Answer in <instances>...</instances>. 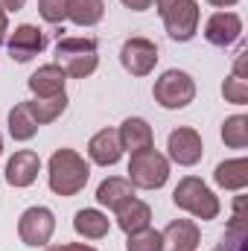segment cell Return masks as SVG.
Instances as JSON below:
<instances>
[{"instance_id": "6da1fadb", "label": "cell", "mask_w": 248, "mask_h": 251, "mask_svg": "<svg viewBox=\"0 0 248 251\" xmlns=\"http://www.w3.org/2000/svg\"><path fill=\"white\" fill-rule=\"evenodd\" d=\"M88 164L73 152V149H59L50 158V187L59 196H73L88 184Z\"/></svg>"}, {"instance_id": "7a4b0ae2", "label": "cell", "mask_w": 248, "mask_h": 251, "mask_svg": "<svg viewBox=\"0 0 248 251\" xmlns=\"http://www.w3.org/2000/svg\"><path fill=\"white\" fill-rule=\"evenodd\" d=\"M173 201H175L181 210L193 213L196 219H216V213H219V199L210 193V187H207L204 181H198V178H193V176H187L184 181L175 187Z\"/></svg>"}, {"instance_id": "3957f363", "label": "cell", "mask_w": 248, "mask_h": 251, "mask_svg": "<svg viewBox=\"0 0 248 251\" xmlns=\"http://www.w3.org/2000/svg\"><path fill=\"white\" fill-rule=\"evenodd\" d=\"M167 178H170V164H167V158L161 152L143 149V152L131 155V161H128V181L134 187L158 190V187H164Z\"/></svg>"}, {"instance_id": "277c9868", "label": "cell", "mask_w": 248, "mask_h": 251, "mask_svg": "<svg viewBox=\"0 0 248 251\" xmlns=\"http://www.w3.org/2000/svg\"><path fill=\"white\" fill-rule=\"evenodd\" d=\"M59 67L70 76H88L97 70V44L88 38H64L56 47Z\"/></svg>"}, {"instance_id": "5b68a950", "label": "cell", "mask_w": 248, "mask_h": 251, "mask_svg": "<svg viewBox=\"0 0 248 251\" xmlns=\"http://www.w3.org/2000/svg\"><path fill=\"white\" fill-rule=\"evenodd\" d=\"M193 97H196V85L184 70H167L155 82V100L164 108H184L187 102H193Z\"/></svg>"}, {"instance_id": "8992f818", "label": "cell", "mask_w": 248, "mask_h": 251, "mask_svg": "<svg viewBox=\"0 0 248 251\" xmlns=\"http://www.w3.org/2000/svg\"><path fill=\"white\" fill-rule=\"evenodd\" d=\"M164 26L170 32V38L175 41H190L198 29V6L196 0H178L173 6H167L164 12Z\"/></svg>"}, {"instance_id": "52a82bcc", "label": "cell", "mask_w": 248, "mask_h": 251, "mask_svg": "<svg viewBox=\"0 0 248 251\" xmlns=\"http://www.w3.org/2000/svg\"><path fill=\"white\" fill-rule=\"evenodd\" d=\"M53 228H56V219L47 207H29L21 213V222H18V234L26 246H47V240L53 237Z\"/></svg>"}, {"instance_id": "ba28073f", "label": "cell", "mask_w": 248, "mask_h": 251, "mask_svg": "<svg viewBox=\"0 0 248 251\" xmlns=\"http://www.w3.org/2000/svg\"><path fill=\"white\" fill-rule=\"evenodd\" d=\"M120 59L131 76H146L158 62V47L146 38H128L120 50Z\"/></svg>"}, {"instance_id": "9c48e42d", "label": "cell", "mask_w": 248, "mask_h": 251, "mask_svg": "<svg viewBox=\"0 0 248 251\" xmlns=\"http://www.w3.org/2000/svg\"><path fill=\"white\" fill-rule=\"evenodd\" d=\"M240 32H243V21H240V15H234V12H216V15H210V21L204 24V38H207L210 44H216V47L234 44V41L240 38Z\"/></svg>"}, {"instance_id": "30bf717a", "label": "cell", "mask_w": 248, "mask_h": 251, "mask_svg": "<svg viewBox=\"0 0 248 251\" xmlns=\"http://www.w3.org/2000/svg\"><path fill=\"white\" fill-rule=\"evenodd\" d=\"M167 149H170V158H173L175 164H181V167H193V164L201 158V152H204L201 137H198V131H193V128H178V131H173Z\"/></svg>"}, {"instance_id": "8fae6325", "label": "cell", "mask_w": 248, "mask_h": 251, "mask_svg": "<svg viewBox=\"0 0 248 251\" xmlns=\"http://www.w3.org/2000/svg\"><path fill=\"white\" fill-rule=\"evenodd\" d=\"M198 228L190 219H175L161 231V251H196Z\"/></svg>"}, {"instance_id": "7c38bea8", "label": "cell", "mask_w": 248, "mask_h": 251, "mask_svg": "<svg viewBox=\"0 0 248 251\" xmlns=\"http://www.w3.org/2000/svg\"><path fill=\"white\" fill-rule=\"evenodd\" d=\"M88 155L94 164H102V167H111L120 161L123 155V143H120V131L117 128H102L91 137L88 143Z\"/></svg>"}, {"instance_id": "4fadbf2b", "label": "cell", "mask_w": 248, "mask_h": 251, "mask_svg": "<svg viewBox=\"0 0 248 251\" xmlns=\"http://www.w3.org/2000/svg\"><path fill=\"white\" fill-rule=\"evenodd\" d=\"M38 170H41V158L32 152V149H21L15 152V158L6 164V181L12 187H29L35 178H38Z\"/></svg>"}, {"instance_id": "5bb4252c", "label": "cell", "mask_w": 248, "mask_h": 251, "mask_svg": "<svg viewBox=\"0 0 248 251\" xmlns=\"http://www.w3.org/2000/svg\"><path fill=\"white\" fill-rule=\"evenodd\" d=\"M41 47H44V35H41V29L32 26V24L18 26V29L12 32V38H9V56H12L15 62H29L32 56L41 53Z\"/></svg>"}, {"instance_id": "9a60e30c", "label": "cell", "mask_w": 248, "mask_h": 251, "mask_svg": "<svg viewBox=\"0 0 248 251\" xmlns=\"http://www.w3.org/2000/svg\"><path fill=\"white\" fill-rule=\"evenodd\" d=\"M29 88H32L41 100L59 97V94H64V70L59 64H44L41 70H35V73L29 76Z\"/></svg>"}, {"instance_id": "2e32d148", "label": "cell", "mask_w": 248, "mask_h": 251, "mask_svg": "<svg viewBox=\"0 0 248 251\" xmlns=\"http://www.w3.org/2000/svg\"><path fill=\"white\" fill-rule=\"evenodd\" d=\"M114 213H117V225L123 228L125 234H134V231L149 228V219H152L149 204L140 201V199H128V201H123Z\"/></svg>"}, {"instance_id": "e0dca14e", "label": "cell", "mask_w": 248, "mask_h": 251, "mask_svg": "<svg viewBox=\"0 0 248 251\" xmlns=\"http://www.w3.org/2000/svg\"><path fill=\"white\" fill-rule=\"evenodd\" d=\"M120 143H123V149H128L131 155L134 152H143V149H152V128L146 120H140V117H128L120 128Z\"/></svg>"}, {"instance_id": "ac0fdd59", "label": "cell", "mask_w": 248, "mask_h": 251, "mask_svg": "<svg viewBox=\"0 0 248 251\" xmlns=\"http://www.w3.org/2000/svg\"><path fill=\"white\" fill-rule=\"evenodd\" d=\"M128 199H134V184L128 178H105L97 190V201L102 207H111V210H117Z\"/></svg>"}, {"instance_id": "d6986e66", "label": "cell", "mask_w": 248, "mask_h": 251, "mask_svg": "<svg viewBox=\"0 0 248 251\" xmlns=\"http://www.w3.org/2000/svg\"><path fill=\"white\" fill-rule=\"evenodd\" d=\"M213 178H216V184H222L225 190H243L248 184V161L246 158H234V161L219 164Z\"/></svg>"}, {"instance_id": "ffe728a7", "label": "cell", "mask_w": 248, "mask_h": 251, "mask_svg": "<svg viewBox=\"0 0 248 251\" xmlns=\"http://www.w3.org/2000/svg\"><path fill=\"white\" fill-rule=\"evenodd\" d=\"M73 228H76V234H82L88 240H99V237L108 234V216L99 213V210H94V207H85V210L76 213Z\"/></svg>"}, {"instance_id": "44dd1931", "label": "cell", "mask_w": 248, "mask_h": 251, "mask_svg": "<svg viewBox=\"0 0 248 251\" xmlns=\"http://www.w3.org/2000/svg\"><path fill=\"white\" fill-rule=\"evenodd\" d=\"M105 3L102 0H67V18L79 26H94L102 21Z\"/></svg>"}, {"instance_id": "7402d4cb", "label": "cell", "mask_w": 248, "mask_h": 251, "mask_svg": "<svg viewBox=\"0 0 248 251\" xmlns=\"http://www.w3.org/2000/svg\"><path fill=\"white\" fill-rule=\"evenodd\" d=\"M26 108H29V114H32L35 123L44 126V123H50V120H56L64 108H67V97L59 94V97H50V100H29Z\"/></svg>"}, {"instance_id": "603a6c76", "label": "cell", "mask_w": 248, "mask_h": 251, "mask_svg": "<svg viewBox=\"0 0 248 251\" xmlns=\"http://www.w3.org/2000/svg\"><path fill=\"white\" fill-rule=\"evenodd\" d=\"M9 131H12V137H15V140H29V137L38 131V123L32 120V114H29L26 102L15 105V108L9 111Z\"/></svg>"}, {"instance_id": "cb8c5ba5", "label": "cell", "mask_w": 248, "mask_h": 251, "mask_svg": "<svg viewBox=\"0 0 248 251\" xmlns=\"http://www.w3.org/2000/svg\"><path fill=\"white\" fill-rule=\"evenodd\" d=\"M222 140L234 149H243L248 143V117L237 114V117H228L222 126Z\"/></svg>"}, {"instance_id": "d4e9b609", "label": "cell", "mask_w": 248, "mask_h": 251, "mask_svg": "<svg viewBox=\"0 0 248 251\" xmlns=\"http://www.w3.org/2000/svg\"><path fill=\"white\" fill-rule=\"evenodd\" d=\"M125 251H161V231L143 228V231H134V234H128Z\"/></svg>"}, {"instance_id": "484cf974", "label": "cell", "mask_w": 248, "mask_h": 251, "mask_svg": "<svg viewBox=\"0 0 248 251\" xmlns=\"http://www.w3.org/2000/svg\"><path fill=\"white\" fill-rule=\"evenodd\" d=\"M222 94L231 100V102H237V105H243L248 100V82L246 76H231V79H225V85H222Z\"/></svg>"}, {"instance_id": "4316f807", "label": "cell", "mask_w": 248, "mask_h": 251, "mask_svg": "<svg viewBox=\"0 0 248 251\" xmlns=\"http://www.w3.org/2000/svg\"><path fill=\"white\" fill-rule=\"evenodd\" d=\"M38 12L44 21L50 24H59L67 18V0H38Z\"/></svg>"}, {"instance_id": "83f0119b", "label": "cell", "mask_w": 248, "mask_h": 251, "mask_svg": "<svg viewBox=\"0 0 248 251\" xmlns=\"http://www.w3.org/2000/svg\"><path fill=\"white\" fill-rule=\"evenodd\" d=\"M123 6H128V9H134V12H143V9H149L155 0H120Z\"/></svg>"}, {"instance_id": "f1b7e54d", "label": "cell", "mask_w": 248, "mask_h": 251, "mask_svg": "<svg viewBox=\"0 0 248 251\" xmlns=\"http://www.w3.org/2000/svg\"><path fill=\"white\" fill-rule=\"evenodd\" d=\"M47 251H97L91 246H50Z\"/></svg>"}, {"instance_id": "f546056e", "label": "cell", "mask_w": 248, "mask_h": 251, "mask_svg": "<svg viewBox=\"0 0 248 251\" xmlns=\"http://www.w3.org/2000/svg\"><path fill=\"white\" fill-rule=\"evenodd\" d=\"M24 3H26V0H0V6H3V9H9V12H18Z\"/></svg>"}, {"instance_id": "4dcf8cb0", "label": "cell", "mask_w": 248, "mask_h": 251, "mask_svg": "<svg viewBox=\"0 0 248 251\" xmlns=\"http://www.w3.org/2000/svg\"><path fill=\"white\" fill-rule=\"evenodd\" d=\"M3 38H6V12L0 6V44H3Z\"/></svg>"}, {"instance_id": "1f68e13d", "label": "cell", "mask_w": 248, "mask_h": 251, "mask_svg": "<svg viewBox=\"0 0 248 251\" xmlns=\"http://www.w3.org/2000/svg\"><path fill=\"white\" fill-rule=\"evenodd\" d=\"M207 3H213V6H219V9H225V6H234V3H240V0H207Z\"/></svg>"}, {"instance_id": "d6a6232c", "label": "cell", "mask_w": 248, "mask_h": 251, "mask_svg": "<svg viewBox=\"0 0 248 251\" xmlns=\"http://www.w3.org/2000/svg\"><path fill=\"white\" fill-rule=\"evenodd\" d=\"M173 3H178V0H155V6H158V12H164L167 6H173Z\"/></svg>"}, {"instance_id": "836d02e7", "label": "cell", "mask_w": 248, "mask_h": 251, "mask_svg": "<svg viewBox=\"0 0 248 251\" xmlns=\"http://www.w3.org/2000/svg\"><path fill=\"white\" fill-rule=\"evenodd\" d=\"M0 152H3V137H0Z\"/></svg>"}]
</instances>
